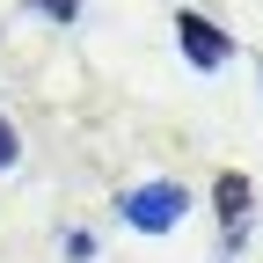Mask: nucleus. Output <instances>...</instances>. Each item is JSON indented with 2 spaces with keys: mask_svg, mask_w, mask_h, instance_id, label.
Segmentation results:
<instances>
[{
  "mask_svg": "<svg viewBox=\"0 0 263 263\" xmlns=\"http://www.w3.org/2000/svg\"><path fill=\"white\" fill-rule=\"evenodd\" d=\"M15 161H22V139H15V124L0 117V168H15Z\"/></svg>",
  "mask_w": 263,
  "mask_h": 263,
  "instance_id": "nucleus-5",
  "label": "nucleus"
},
{
  "mask_svg": "<svg viewBox=\"0 0 263 263\" xmlns=\"http://www.w3.org/2000/svg\"><path fill=\"white\" fill-rule=\"evenodd\" d=\"M29 8H37L44 22H73V15H81V0H29Z\"/></svg>",
  "mask_w": 263,
  "mask_h": 263,
  "instance_id": "nucleus-4",
  "label": "nucleus"
},
{
  "mask_svg": "<svg viewBox=\"0 0 263 263\" xmlns=\"http://www.w3.org/2000/svg\"><path fill=\"white\" fill-rule=\"evenodd\" d=\"M117 212H124V227H139V234H176L183 212H190V190L176 176H154V183H132L117 197Z\"/></svg>",
  "mask_w": 263,
  "mask_h": 263,
  "instance_id": "nucleus-1",
  "label": "nucleus"
},
{
  "mask_svg": "<svg viewBox=\"0 0 263 263\" xmlns=\"http://www.w3.org/2000/svg\"><path fill=\"white\" fill-rule=\"evenodd\" d=\"M176 44H183V59L197 66V73H219V66L234 59V37H227L212 15H197V8H183V15H176Z\"/></svg>",
  "mask_w": 263,
  "mask_h": 263,
  "instance_id": "nucleus-2",
  "label": "nucleus"
},
{
  "mask_svg": "<svg viewBox=\"0 0 263 263\" xmlns=\"http://www.w3.org/2000/svg\"><path fill=\"white\" fill-rule=\"evenodd\" d=\"M249 197H256V183H249L241 168H227V176L212 183V212H219V227H227V241L241 234V219H249Z\"/></svg>",
  "mask_w": 263,
  "mask_h": 263,
  "instance_id": "nucleus-3",
  "label": "nucleus"
}]
</instances>
